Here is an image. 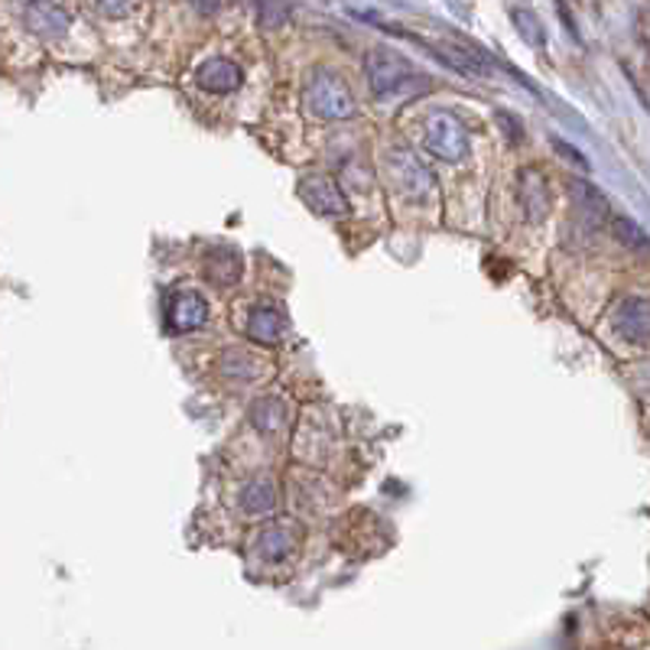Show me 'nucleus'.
<instances>
[{"label":"nucleus","mask_w":650,"mask_h":650,"mask_svg":"<svg viewBox=\"0 0 650 650\" xmlns=\"http://www.w3.org/2000/svg\"><path fill=\"white\" fill-rule=\"evenodd\" d=\"M615 332L631 345H650V299L625 296L611 312Z\"/></svg>","instance_id":"obj_7"},{"label":"nucleus","mask_w":650,"mask_h":650,"mask_svg":"<svg viewBox=\"0 0 650 650\" xmlns=\"http://www.w3.org/2000/svg\"><path fill=\"white\" fill-rule=\"evenodd\" d=\"M423 147L443 163H459L469 153V130L459 115L433 111L423 124Z\"/></svg>","instance_id":"obj_3"},{"label":"nucleus","mask_w":650,"mask_h":650,"mask_svg":"<svg viewBox=\"0 0 650 650\" xmlns=\"http://www.w3.org/2000/svg\"><path fill=\"white\" fill-rule=\"evenodd\" d=\"M299 199L319 215H349V199L339 182L322 173H309L299 179Z\"/></svg>","instance_id":"obj_6"},{"label":"nucleus","mask_w":650,"mask_h":650,"mask_svg":"<svg viewBox=\"0 0 650 650\" xmlns=\"http://www.w3.org/2000/svg\"><path fill=\"white\" fill-rule=\"evenodd\" d=\"M364 75H367V88L377 102H394V98H411V95H423L429 92V75L401 56L397 50L387 46H374L364 56Z\"/></svg>","instance_id":"obj_1"},{"label":"nucleus","mask_w":650,"mask_h":650,"mask_svg":"<svg viewBox=\"0 0 650 650\" xmlns=\"http://www.w3.org/2000/svg\"><path fill=\"white\" fill-rule=\"evenodd\" d=\"M306 108L322 120H345L358 111L355 95L339 72L316 68L306 85Z\"/></svg>","instance_id":"obj_2"},{"label":"nucleus","mask_w":650,"mask_h":650,"mask_svg":"<svg viewBox=\"0 0 650 650\" xmlns=\"http://www.w3.org/2000/svg\"><path fill=\"white\" fill-rule=\"evenodd\" d=\"M195 82H199V88H205L212 95H228V92L241 88L244 72L232 60H205L195 72Z\"/></svg>","instance_id":"obj_12"},{"label":"nucleus","mask_w":650,"mask_h":650,"mask_svg":"<svg viewBox=\"0 0 650 650\" xmlns=\"http://www.w3.org/2000/svg\"><path fill=\"white\" fill-rule=\"evenodd\" d=\"M205 277L215 287H235L237 277H241V257H237V251H232V247H215L205 257Z\"/></svg>","instance_id":"obj_15"},{"label":"nucleus","mask_w":650,"mask_h":650,"mask_svg":"<svg viewBox=\"0 0 650 650\" xmlns=\"http://www.w3.org/2000/svg\"><path fill=\"white\" fill-rule=\"evenodd\" d=\"M414 40L419 43V46H426V53H429V56H436L443 65L456 68V72H462V75L481 78V75H491V68H494V60H491V56H484V53H481V50H475V46L436 43V40H423V36H414Z\"/></svg>","instance_id":"obj_5"},{"label":"nucleus","mask_w":650,"mask_h":650,"mask_svg":"<svg viewBox=\"0 0 650 650\" xmlns=\"http://www.w3.org/2000/svg\"><path fill=\"white\" fill-rule=\"evenodd\" d=\"M241 504H244L247 514H267V511H274V504H277V488H274V481H270V478L251 481V484L241 491Z\"/></svg>","instance_id":"obj_16"},{"label":"nucleus","mask_w":650,"mask_h":650,"mask_svg":"<svg viewBox=\"0 0 650 650\" xmlns=\"http://www.w3.org/2000/svg\"><path fill=\"white\" fill-rule=\"evenodd\" d=\"M511 17H514V26H518V33L531 43L533 50H543V43H546V33H543V23L536 20V13H533L531 7H511Z\"/></svg>","instance_id":"obj_19"},{"label":"nucleus","mask_w":650,"mask_h":650,"mask_svg":"<svg viewBox=\"0 0 650 650\" xmlns=\"http://www.w3.org/2000/svg\"><path fill=\"white\" fill-rule=\"evenodd\" d=\"M167 316H170V326L177 332H195V329H202L209 322V302L195 290H182V294L170 299Z\"/></svg>","instance_id":"obj_11"},{"label":"nucleus","mask_w":650,"mask_h":650,"mask_svg":"<svg viewBox=\"0 0 650 650\" xmlns=\"http://www.w3.org/2000/svg\"><path fill=\"white\" fill-rule=\"evenodd\" d=\"M290 3H257L254 7V13H257V23L264 26V30H277V26H284L287 23V17H290Z\"/></svg>","instance_id":"obj_20"},{"label":"nucleus","mask_w":650,"mask_h":650,"mask_svg":"<svg viewBox=\"0 0 650 650\" xmlns=\"http://www.w3.org/2000/svg\"><path fill=\"white\" fill-rule=\"evenodd\" d=\"M294 533L284 531V528H267V531L257 536V550H260V556L264 560H274V563H280L284 556H290L294 553Z\"/></svg>","instance_id":"obj_18"},{"label":"nucleus","mask_w":650,"mask_h":650,"mask_svg":"<svg viewBox=\"0 0 650 650\" xmlns=\"http://www.w3.org/2000/svg\"><path fill=\"white\" fill-rule=\"evenodd\" d=\"M251 423L257 433L264 436H280L290 423V414H287V404L277 401V397H260L257 404H251Z\"/></svg>","instance_id":"obj_14"},{"label":"nucleus","mask_w":650,"mask_h":650,"mask_svg":"<svg viewBox=\"0 0 650 650\" xmlns=\"http://www.w3.org/2000/svg\"><path fill=\"white\" fill-rule=\"evenodd\" d=\"M498 120L504 124V134H508V140H511V143H518V140H521V120L511 118V115H504V111H498Z\"/></svg>","instance_id":"obj_21"},{"label":"nucleus","mask_w":650,"mask_h":650,"mask_svg":"<svg viewBox=\"0 0 650 650\" xmlns=\"http://www.w3.org/2000/svg\"><path fill=\"white\" fill-rule=\"evenodd\" d=\"M553 147H556V150H560V153H563L566 160H576V163H579L583 170L589 167V163H586V157H579V150H576V147H569V143H563V140H553Z\"/></svg>","instance_id":"obj_22"},{"label":"nucleus","mask_w":650,"mask_h":650,"mask_svg":"<svg viewBox=\"0 0 650 650\" xmlns=\"http://www.w3.org/2000/svg\"><path fill=\"white\" fill-rule=\"evenodd\" d=\"M518 202L524 209V219L528 222H543L546 212H550V189H546V177L536 170V167H528L518 173Z\"/></svg>","instance_id":"obj_9"},{"label":"nucleus","mask_w":650,"mask_h":650,"mask_svg":"<svg viewBox=\"0 0 650 650\" xmlns=\"http://www.w3.org/2000/svg\"><path fill=\"white\" fill-rule=\"evenodd\" d=\"M20 17L26 23L30 33H36L40 40H60L68 33V10L62 3H46V0H30L20 7Z\"/></svg>","instance_id":"obj_8"},{"label":"nucleus","mask_w":650,"mask_h":650,"mask_svg":"<svg viewBox=\"0 0 650 650\" xmlns=\"http://www.w3.org/2000/svg\"><path fill=\"white\" fill-rule=\"evenodd\" d=\"M569 195H573L576 215H579L589 228H601L605 222H611L608 199H605L592 182H586V179H569Z\"/></svg>","instance_id":"obj_10"},{"label":"nucleus","mask_w":650,"mask_h":650,"mask_svg":"<svg viewBox=\"0 0 650 650\" xmlns=\"http://www.w3.org/2000/svg\"><path fill=\"white\" fill-rule=\"evenodd\" d=\"M611 235L615 241H621L628 251H638V254H650V237L648 232L635 222V219H628V215H611Z\"/></svg>","instance_id":"obj_17"},{"label":"nucleus","mask_w":650,"mask_h":650,"mask_svg":"<svg viewBox=\"0 0 650 650\" xmlns=\"http://www.w3.org/2000/svg\"><path fill=\"white\" fill-rule=\"evenodd\" d=\"M95 10L98 13H108V17H127L134 7L130 3H95Z\"/></svg>","instance_id":"obj_23"},{"label":"nucleus","mask_w":650,"mask_h":650,"mask_svg":"<svg viewBox=\"0 0 650 650\" xmlns=\"http://www.w3.org/2000/svg\"><path fill=\"white\" fill-rule=\"evenodd\" d=\"M387 177L411 199H423L433 189V170L407 147H394L387 153Z\"/></svg>","instance_id":"obj_4"},{"label":"nucleus","mask_w":650,"mask_h":650,"mask_svg":"<svg viewBox=\"0 0 650 650\" xmlns=\"http://www.w3.org/2000/svg\"><path fill=\"white\" fill-rule=\"evenodd\" d=\"M247 335L260 345H280L287 339V319L277 306H254L247 316Z\"/></svg>","instance_id":"obj_13"}]
</instances>
